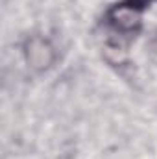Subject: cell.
Instances as JSON below:
<instances>
[{
	"instance_id": "cell-1",
	"label": "cell",
	"mask_w": 157,
	"mask_h": 159,
	"mask_svg": "<svg viewBox=\"0 0 157 159\" xmlns=\"http://www.w3.org/2000/svg\"><path fill=\"white\" fill-rule=\"evenodd\" d=\"M24 56H26V63L34 69V70H44L54 63V46L50 44V41L34 35L32 39L26 43L24 46Z\"/></svg>"
},
{
	"instance_id": "cell-2",
	"label": "cell",
	"mask_w": 157,
	"mask_h": 159,
	"mask_svg": "<svg viewBox=\"0 0 157 159\" xmlns=\"http://www.w3.org/2000/svg\"><path fill=\"white\" fill-rule=\"evenodd\" d=\"M111 22L122 32H133L141 26V11L135 6L120 4L111 9Z\"/></svg>"
},
{
	"instance_id": "cell-3",
	"label": "cell",
	"mask_w": 157,
	"mask_h": 159,
	"mask_svg": "<svg viewBox=\"0 0 157 159\" xmlns=\"http://www.w3.org/2000/svg\"><path fill=\"white\" fill-rule=\"evenodd\" d=\"M154 48H155V52H157V37H155V41H154Z\"/></svg>"
}]
</instances>
